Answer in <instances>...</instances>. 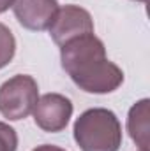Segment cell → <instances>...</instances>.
Listing matches in <instances>:
<instances>
[{
	"instance_id": "obj_1",
	"label": "cell",
	"mask_w": 150,
	"mask_h": 151,
	"mask_svg": "<svg viewBox=\"0 0 150 151\" xmlns=\"http://www.w3.org/2000/svg\"><path fill=\"white\" fill-rule=\"evenodd\" d=\"M60 47L64 70L83 91L110 93L122 84L124 72L106 58L103 40L94 34L76 37Z\"/></svg>"
},
{
	"instance_id": "obj_2",
	"label": "cell",
	"mask_w": 150,
	"mask_h": 151,
	"mask_svg": "<svg viewBox=\"0 0 150 151\" xmlns=\"http://www.w3.org/2000/svg\"><path fill=\"white\" fill-rule=\"evenodd\" d=\"M73 132L81 151H118L122 144L118 118L103 107L85 111L76 119Z\"/></svg>"
},
{
	"instance_id": "obj_3",
	"label": "cell",
	"mask_w": 150,
	"mask_h": 151,
	"mask_svg": "<svg viewBox=\"0 0 150 151\" xmlns=\"http://www.w3.org/2000/svg\"><path fill=\"white\" fill-rule=\"evenodd\" d=\"M39 99L37 83L32 76H14L0 86V113L7 119H23L32 114Z\"/></svg>"
},
{
	"instance_id": "obj_4",
	"label": "cell",
	"mask_w": 150,
	"mask_h": 151,
	"mask_svg": "<svg viewBox=\"0 0 150 151\" xmlns=\"http://www.w3.org/2000/svg\"><path fill=\"white\" fill-rule=\"evenodd\" d=\"M48 30L58 46H64L76 37L94 34V21L88 11L78 5H64L58 7V12Z\"/></svg>"
},
{
	"instance_id": "obj_5",
	"label": "cell",
	"mask_w": 150,
	"mask_h": 151,
	"mask_svg": "<svg viewBox=\"0 0 150 151\" xmlns=\"http://www.w3.org/2000/svg\"><path fill=\"white\" fill-rule=\"evenodd\" d=\"M32 114L39 128L55 134L67 127L69 118L73 114V104L67 97L60 93H46L37 99Z\"/></svg>"
},
{
	"instance_id": "obj_6",
	"label": "cell",
	"mask_w": 150,
	"mask_h": 151,
	"mask_svg": "<svg viewBox=\"0 0 150 151\" xmlns=\"http://www.w3.org/2000/svg\"><path fill=\"white\" fill-rule=\"evenodd\" d=\"M12 11L16 19L27 30H48L58 12L57 0H14Z\"/></svg>"
},
{
	"instance_id": "obj_7",
	"label": "cell",
	"mask_w": 150,
	"mask_h": 151,
	"mask_svg": "<svg viewBox=\"0 0 150 151\" xmlns=\"http://www.w3.org/2000/svg\"><path fill=\"white\" fill-rule=\"evenodd\" d=\"M149 100L143 99L140 102H136L127 118V130L131 139L136 142V146L141 151H149Z\"/></svg>"
},
{
	"instance_id": "obj_8",
	"label": "cell",
	"mask_w": 150,
	"mask_h": 151,
	"mask_svg": "<svg viewBox=\"0 0 150 151\" xmlns=\"http://www.w3.org/2000/svg\"><path fill=\"white\" fill-rule=\"evenodd\" d=\"M14 51H16V40L12 32L0 23V69L9 65V62L14 56Z\"/></svg>"
},
{
	"instance_id": "obj_9",
	"label": "cell",
	"mask_w": 150,
	"mask_h": 151,
	"mask_svg": "<svg viewBox=\"0 0 150 151\" xmlns=\"http://www.w3.org/2000/svg\"><path fill=\"white\" fill-rule=\"evenodd\" d=\"M18 148V135L12 127L0 121V151H16Z\"/></svg>"
},
{
	"instance_id": "obj_10",
	"label": "cell",
	"mask_w": 150,
	"mask_h": 151,
	"mask_svg": "<svg viewBox=\"0 0 150 151\" xmlns=\"http://www.w3.org/2000/svg\"><path fill=\"white\" fill-rule=\"evenodd\" d=\"M34 151H66L58 146H51V144H42V146H37Z\"/></svg>"
},
{
	"instance_id": "obj_11",
	"label": "cell",
	"mask_w": 150,
	"mask_h": 151,
	"mask_svg": "<svg viewBox=\"0 0 150 151\" xmlns=\"http://www.w3.org/2000/svg\"><path fill=\"white\" fill-rule=\"evenodd\" d=\"M14 0H0V12H5L9 7H12Z\"/></svg>"
},
{
	"instance_id": "obj_12",
	"label": "cell",
	"mask_w": 150,
	"mask_h": 151,
	"mask_svg": "<svg viewBox=\"0 0 150 151\" xmlns=\"http://www.w3.org/2000/svg\"><path fill=\"white\" fill-rule=\"evenodd\" d=\"M136 2H149V0H136Z\"/></svg>"
},
{
	"instance_id": "obj_13",
	"label": "cell",
	"mask_w": 150,
	"mask_h": 151,
	"mask_svg": "<svg viewBox=\"0 0 150 151\" xmlns=\"http://www.w3.org/2000/svg\"><path fill=\"white\" fill-rule=\"evenodd\" d=\"M140 151H141V150H140Z\"/></svg>"
}]
</instances>
